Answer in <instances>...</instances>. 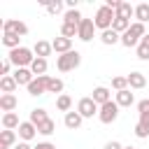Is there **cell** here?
<instances>
[{"mask_svg": "<svg viewBox=\"0 0 149 149\" xmlns=\"http://www.w3.org/2000/svg\"><path fill=\"white\" fill-rule=\"evenodd\" d=\"M9 68H12V61H9V58H7V61H2V65H0V72H2V77H7Z\"/></svg>", "mask_w": 149, "mask_h": 149, "instance_id": "f35d334b", "label": "cell"}, {"mask_svg": "<svg viewBox=\"0 0 149 149\" xmlns=\"http://www.w3.org/2000/svg\"><path fill=\"white\" fill-rule=\"evenodd\" d=\"M35 130H37V126L30 123V121H23V123L19 126V135H21L23 140H33V137H35Z\"/></svg>", "mask_w": 149, "mask_h": 149, "instance_id": "2e32d148", "label": "cell"}, {"mask_svg": "<svg viewBox=\"0 0 149 149\" xmlns=\"http://www.w3.org/2000/svg\"><path fill=\"white\" fill-rule=\"evenodd\" d=\"M2 30H5V33H12V35H19V37L28 35V26H26L23 21H16V19H7V21L2 23Z\"/></svg>", "mask_w": 149, "mask_h": 149, "instance_id": "8992f818", "label": "cell"}, {"mask_svg": "<svg viewBox=\"0 0 149 149\" xmlns=\"http://www.w3.org/2000/svg\"><path fill=\"white\" fill-rule=\"evenodd\" d=\"M98 116H100V121H102V123H112V121L119 116V105H116V100H109V102L100 105Z\"/></svg>", "mask_w": 149, "mask_h": 149, "instance_id": "5b68a950", "label": "cell"}, {"mask_svg": "<svg viewBox=\"0 0 149 149\" xmlns=\"http://www.w3.org/2000/svg\"><path fill=\"white\" fill-rule=\"evenodd\" d=\"M9 61L16 65V68H26V65H33V51L28 47H16L9 51Z\"/></svg>", "mask_w": 149, "mask_h": 149, "instance_id": "6da1fadb", "label": "cell"}, {"mask_svg": "<svg viewBox=\"0 0 149 149\" xmlns=\"http://www.w3.org/2000/svg\"><path fill=\"white\" fill-rule=\"evenodd\" d=\"M84 19H81V14H79V9H68L65 12V21L63 23H72V26H79Z\"/></svg>", "mask_w": 149, "mask_h": 149, "instance_id": "d4e9b609", "label": "cell"}, {"mask_svg": "<svg viewBox=\"0 0 149 149\" xmlns=\"http://www.w3.org/2000/svg\"><path fill=\"white\" fill-rule=\"evenodd\" d=\"M144 35H147V33H144V23H133V26L121 35V44H123V47H135L137 40L144 37Z\"/></svg>", "mask_w": 149, "mask_h": 149, "instance_id": "277c9868", "label": "cell"}, {"mask_svg": "<svg viewBox=\"0 0 149 149\" xmlns=\"http://www.w3.org/2000/svg\"><path fill=\"white\" fill-rule=\"evenodd\" d=\"M130 26H133V23H130L128 19H119V16H116V19H114V23H112V30H114V33H121V35H123V33H126V30H128Z\"/></svg>", "mask_w": 149, "mask_h": 149, "instance_id": "484cf974", "label": "cell"}, {"mask_svg": "<svg viewBox=\"0 0 149 149\" xmlns=\"http://www.w3.org/2000/svg\"><path fill=\"white\" fill-rule=\"evenodd\" d=\"M137 58L149 61V44H144V42H140V44H137Z\"/></svg>", "mask_w": 149, "mask_h": 149, "instance_id": "d590c367", "label": "cell"}, {"mask_svg": "<svg viewBox=\"0 0 149 149\" xmlns=\"http://www.w3.org/2000/svg\"><path fill=\"white\" fill-rule=\"evenodd\" d=\"M14 140H16L14 130H2V133H0V149H9V147L14 144Z\"/></svg>", "mask_w": 149, "mask_h": 149, "instance_id": "cb8c5ba5", "label": "cell"}, {"mask_svg": "<svg viewBox=\"0 0 149 149\" xmlns=\"http://www.w3.org/2000/svg\"><path fill=\"white\" fill-rule=\"evenodd\" d=\"M123 149H135V147H123Z\"/></svg>", "mask_w": 149, "mask_h": 149, "instance_id": "ee69618b", "label": "cell"}, {"mask_svg": "<svg viewBox=\"0 0 149 149\" xmlns=\"http://www.w3.org/2000/svg\"><path fill=\"white\" fill-rule=\"evenodd\" d=\"M135 135H137V137H147V135H149V128H147L144 123L137 121V126H135Z\"/></svg>", "mask_w": 149, "mask_h": 149, "instance_id": "74e56055", "label": "cell"}, {"mask_svg": "<svg viewBox=\"0 0 149 149\" xmlns=\"http://www.w3.org/2000/svg\"><path fill=\"white\" fill-rule=\"evenodd\" d=\"M126 86H128V74H126V77H114V79H112V88H116V93H119V91H126Z\"/></svg>", "mask_w": 149, "mask_h": 149, "instance_id": "e575fe53", "label": "cell"}, {"mask_svg": "<svg viewBox=\"0 0 149 149\" xmlns=\"http://www.w3.org/2000/svg\"><path fill=\"white\" fill-rule=\"evenodd\" d=\"M42 5H44V7H47L51 14H58V12L63 9V5H61V2H42Z\"/></svg>", "mask_w": 149, "mask_h": 149, "instance_id": "8d00e7d4", "label": "cell"}, {"mask_svg": "<svg viewBox=\"0 0 149 149\" xmlns=\"http://www.w3.org/2000/svg\"><path fill=\"white\" fill-rule=\"evenodd\" d=\"M47 77H49V74L33 79V81L28 84V93H30V95H42V93L47 91Z\"/></svg>", "mask_w": 149, "mask_h": 149, "instance_id": "9c48e42d", "label": "cell"}, {"mask_svg": "<svg viewBox=\"0 0 149 149\" xmlns=\"http://www.w3.org/2000/svg\"><path fill=\"white\" fill-rule=\"evenodd\" d=\"M56 130V123L51 121V119H47V121H42L40 126H37V133H42V135H51Z\"/></svg>", "mask_w": 149, "mask_h": 149, "instance_id": "1f68e13d", "label": "cell"}, {"mask_svg": "<svg viewBox=\"0 0 149 149\" xmlns=\"http://www.w3.org/2000/svg\"><path fill=\"white\" fill-rule=\"evenodd\" d=\"M93 30H95V21H93V19H84V21L79 23L77 37L84 40V42H91V40H93Z\"/></svg>", "mask_w": 149, "mask_h": 149, "instance_id": "ba28073f", "label": "cell"}, {"mask_svg": "<svg viewBox=\"0 0 149 149\" xmlns=\"http://www.w3.org/2000/svg\"><path fill=\"white\" fill-rule=\"evenodd\" d=\"M49 116H47V112L44 109H33L30 112V123H35V126H40L42 121H47Z\"/></svg>", "mask_w": 149, "mask_h": 149, "instance_id": "4dcf8cb0", "label": "cell"}, {"mask_svg": "<svg viewBox=\"0 0 149 149\" xmlns=\"http://www.w3.org/2000/svg\"><path fill=\"white\" fill-rule=\"evenodd\" d=\"M16 86H19V84H16V79H14V77H9V74L0 79V88H2V93H12Z\"/></svg>", "mask_w": 149, "mask_h": 149, "instance_id": "4316f807", "label": "cell"}, {"mask_svg": "<svg viewBox=\"0 0 149 149\" xmlns=\"http://www.w3.org/2000/svg\"><path fill=\"white\" fill-rule=\"evenodd\" d=\"M51 51H54L51 42H44V40H40V42L35 44V54H37V58H44V56H49Z\"/></svg>", "mask_w": 149, "mask_h": 149, "instance_id": "ffe728a7", "label": "cell"}, {"mask_svg": "<svg viewBox=\"0 0 149 149\" xmlns=\"http://www.w3.org/2000/svg\"><path fill=\"white\" fill-rule=\"evenodd\" d=\"M30 72L37 74V77H44V72H47V58H35L33 65H30Z\"/></svg>", "mask_w": 149, "mask_h": 149, "instance_id": "44dd1931", "label": "cell"}, {"mask_svg": "<svg viewBox=\"0 0 149 149\" xmlns=\"http://www.w3.org/2000/svg\"><path fill=\"white\" fill-rule=\"evenodd\" d=\"M2 126H5V130H12V128H19L21 123H19V116H16L14 112H7V114L2 116Z\"/></svg>", "mask_w": 149, "mask_h": 149, "instance_id": "603a6c76", "label": "cell"}, {"mask_svg": "<svg viewBox=\"0 0 149 149\" xmlns=\"http://www.w3.org/2000/svg\"><path fill=\"white\" fill-rule=\"evenodd\" d=\"M79 63H81V54H79V51H68V54L58 56L56 68H58L61 72H70V70L79 68Z\"/></svg>", "mask_w": 149, "mask_h": 149, "instance_id": "7a4b0ae2", "label": "cell"}, {"mask_svg": "<svg viewBox=\"0 0 149 149\" xmlns=\"http://www.w3.org/2000/svg\"><path fill=\"white\" fill-rule=\"evenodd\" d=\"M135 16H137V23H144V21H149V5H147V2L137 5V7H135Z\"/></svg>", "mask_w": 149, "mask_h": 149, "instance_id": "83f0119b", "label": "cell"}, {"mask_svg": "<svg viewBox=\"0 0 149 149\" xmlns=\"http://www.w3.org/2000/svg\"><path fill=\"white\" fill-rule=\"evenodd\" d=\"M114 14L119 19H128L130 21V14H135V7H130V2H119L116 9H114Z\"/></svg>", "mask_w": 149, "mask_h": 149, "instance_id": "8fae6325", "label": "cell"}, {"mask_svg": "<svg viewBox=\"0 0 149 149\" xmlns=\"http://www.w3.org/2000/svg\"><path fill=\"white\" fill-rule=\"evenodd\" d=\"M19 35H12V33H5V37H2V44L5 47H9V49H16L19 47Z\"/></svg>", "mask_w": 149, "mask_h": 149, "instance_id": "836d02e7", "label": "cell"}, {"mask_svg": "<svg viewBox=\"0 0 149 149\" xmlns=\"http://www.w3.org/2000/svg\"><path fill=\"white\" fill-rule=\"evenodd\" d=\"M14 107H16V95H14V93H2V95H0V109L12 112Z\"/></svg>", "mask_w": 149, "mask_h": 149, "instance_id": "5bb4252c", "label": "cell"}, {"mask_svg": "<svg viewBox=\"0 0 149 149\" xmlns=\"http://www.w3.org/2000/svg\"><path fill=\"white\" fill-rule=\"evenodd\" d=\"M137 112H140V123H144L149 128V100H140L137 102Z\"/></svg>", "mask_w": 149, "mask_h": 149, "instance_id": "d6986e66", "label": "cell"}, {"mask_svg": "<svg viewBox=\"0 0 149 149\" xmlns=\"http://www.w3.org/2000/svg\"><path fill=\"white\" fill-rule=\"evenodd\" d=\"M144 84H147V77L142 72H130L128 74V86L130 88H144Z\"/></svg>", "mask_w": 149, "mask_h": 149, "instance_id": "7c38bea8", "label": "cell"}, {"mask_svg": "<svg viewBox=\"0 0 149 149\" xmlns=\"http://www.w3.org/2000/svg\"><path fill=\"white\" fill-rule=\"evenodd\" d=\"M142 42H144V44H149V35H144V37H142Z\"/></svg>", "mask_w": 149, "mask_h": 149, "instance_id": "7bdbcfd3", "label": "cell"}, {"mask_svg": "<svg viewBox=\"0 0 149 149\" xmlns=\"http://www.w3.org/2000/svg\"><path fill=\"white\" fill-rule=\"evenodd\" d=\"M61 33H63V37H68V40H72L77 33H79V26H72V23H63V28H61Z\"/></svg>", "mask_w": 149, "mask_h": 149, "instance_id": "d6a6232c", "label": "cell"}, {"mask_svg": "<svg viewBox=\"0 0 149 149\" xmlns=\"http://www.w3.org/2000/svg\"><path fill=\"white\" fill-rule=\"evenodd\" d=\"M77 112H79L81 116H93V114L100 112V105H98L93 98H81L79 105H77Z\"/></svg>", "mask_w": 149, "mask_h": 149, "instance_id": "52a82bcc", "label": "cell"}, {"mask_svg": "<svg viewBox=\"0 0 149 149\" xmlns=\"http://www.w3.org/2000/svg\"><path fill=\"white\" fill-rule=\"evenodd\" d=\"M105 149H123V147H121L119 142H107V144H105Z\"/></svg>", "mask_w": 149, "mask_h": 149, "instance_id": "60d3db41", "label": "cell"}, {"mask_svg": "<svg viewBox=\"0 0 149 149\" xmlns=\"http://www.w3.org/2000/svg\"><path fill=\"white\" fill-rule=\"evenodd\" d=\"M81 119H84V116H81L79 112H68V114H65V126H68L70 130H77V128L81 126Z\"/></svg>", "mask_w": 149, "mask_h": 149, "instance_id": "9a60e30c", "label": "cell"}, {"mask_svg": "<svg viewBox=\"0 0 149 149\" xmlns=\"http://www.w3.org/2000/svg\"><path fill=\"white\" fill-rule=\"evenodd\" d=\"M100 40H102L105 44H116V42H121V37H119V33H114L112 28H109V30H102V35H100Z\"/></svg>", "mask_w": 149, "mask_h": 149, "instance_id": "f1b7e54d", "label": "cell"}, {"mask_svg": "<svg viewBox=\"0 0 149 149\" xmlns=\"http://www.w3.org/2000/svg\"><path fill=\"white\" fill-rule=\"evenodd\" d=\"M14 79H16V84H30L33 81V72L28 70V68H19L16 72H14Z\"/></svg>", "mask_w": 149, "mask_h": 149, "instance_id": "e0dca14e", "label": "cell"}, {"mask_svg": "<svg viewBox=\"0 0 149 149\" xmlns=\"http://www.w3.org/2000/svg\"><path fill=\"white\" fill-rule=\"evenodd\" d=\"M14 149H33V147H28V144H26V142H21V144H16V147H14Z\"/></svg>", "mask_w": 149, "mask_h": 149, "instance_id": "b9f144b4", "label": "cell"}, {"mask_svg": "<svg viewBox=\"0 0 149 149\" xmlns=\"http://www.w3.org/2000/svg\"><path fill=\"white\" fill-rule=\"evenodd\" d=\"M47 91L49 93H61L63 91V81L56 77H47Z\"/></svg>", "mask_w": 149, "mask_h": 149, "instance_id": "f546056e", "label": "cell"}, {"mask_svg": "<svg viewBox=\"0 0 149 149\" xmlns=\"http://www.w3.org/2000/svg\"><path fill=\"white\" fill-rule=\"evenodd\" d=\"M56 107H58L61 112H65V114H68V112H70V107H72V98H70L68 93H61V95L56 98Z\"/></svg>", "mask_w": 149, "mask_h": 149, "instance_id": "7402d4cb", "label": "cell"}, {"mask_svg": "<svg viewBox=\"0 0 149 149\" xmlns=\"http://www.w3.org/2000/svg\"><path fill=\"white\" fill-rule=\"evenodd\" d=\"M98 105H105V102H109V88H105V86H98L95 91H93V95H91Z\"/></svg>", "mask_w": 149, "mask_h": 149, "instance_id": "ac0fdd59", "label": "cell"}, {"mask_svg": "<svg viewBox=\"0 0 149 149\" xmlns=\"http://www.w3.org/2000/svg\"><path fill=\"white\" fill-rule=\"evenodd\" d=\"M51 47H54V51H56V54H61V56H63V54L72 51V40H68V37H63V35H61V37H56V40L51 42Z\"/></svg>", "mask_w": 149, "mask_h": 149, "instance_id": "30bf717a", "label": "cell"}, {"mask_svg": "<svg viewBox=\"0 0 149 149\" xmlns=\"http://www.w3.org/2000/svg\"><path fill=\"white\" fill-rule=\"evenodd\" d=\"M133 102H135V95H133V93H130L128 88H126V91H119V93H116V105H119V107H130Z\"/></svg>", "mask_w": 149, "mask_h": 149, "instance_id": "4fadbf2b", "label": "cell"}, {"mask_svg": "<svg viewBox=\"0 0 149 149\" xmlns=\"http://www.w3.org/2000/svg\"><path fill=\"white\" fill-rule=\"evenodd\" d=\"M114 19H116L114 9H112V7H107V5H102V7L95 12V28L109 30V28H112V23H114Z\"/></svg>", "mask_w": 149, "mask_h": 149, "instance_id": "3957f363", "label": "cell"}, {"mask_svg": "<svg viewBox=\"0 0 149 149\" xmlns=\"http://www.w3.org/2000/svg\"><path fill=\"white\" fill-rule=\"evenodd\" d=\"M33 149H56V147H54L51 142H40V144H37V147H33Z\"/></svg>", "mask_w": 149, "mask_h": 149, "instance_id": "ab89813d", "label": "cell"}]
</instances>
